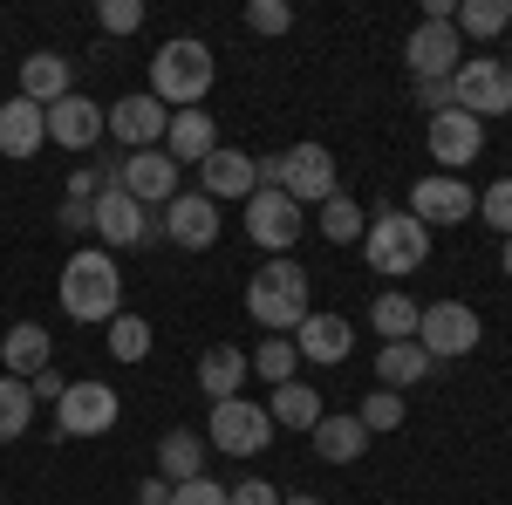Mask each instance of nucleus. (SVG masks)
<instances>
[{"mask_svg": "<svg viewBox=\"0 0 512 505\" xmlns=\"http://www.w3.org/2000/svg\"><path fill=\"white\" fill-rule=\"evenodd\" d=\"M96 28L103 35H137L144 28V0H103L96 7Z\"/></svg>", "mask_w": 512, "mask_h": 505, "instance_id": "e433bc0d", "label": "nucleus"}, {"mask_svg": "<svg viewBox=\"0 0 512 505\" xmlns=\"http://www.w3.org/2000/svg\"><path fill=\"white\" fill-rule=\"evenodd\" d=\"M198 178H205V198L219 205V198H253L260 192V171H253V157L233 151V144H219V151L198 164Z\"/></svg>", "mask_w": 512, "mask_h": 505, "instance_id": "a211bd4d", "label": "nucleus"}, {"mask_svg": "<svg viewBox=\"0 0 512 505\" xmlns=\"http://www.w3.org/2000/svg\"><path fill=\"white\" fill-rule=\"evenodd\" d=\"M478 212H485V226H492V233H506V239H512V178L485 185V192H478Z\"/></svg>", "mask_w": 512, "mask_h": 505, "instance_id": "4c0bfd02", "label": "nucleus"}, {"mask_svg": "<svg viewBox=\"0 0 512 505\" xmlns=\"http://www.w3.org/2000/svg\"><path fill=\"white\" fill-rule=\"evenodd\" d=\"M280 505H321V499H308V492H294V499H280Z\"/></svg>", "mask_w": 512, "mask_h": 505, "instance_id": "49530a36", "label": "nucleus"}, {"mask_svg": "<svg viewBox=\"0 0 512 505\" xmlns=\"http://www.w3.org/2000/svg\"><path fill=\"white\" fill-rule=\"evenodd\" d=\"M506 76H512V55H506Z\"/></svg>", "mask_w": 512, "mask_h": 505, "instance_id": "09e8293b", "label": "nucleus"}, {"mask_svg": "<svg viewBox=\"0 0 512 505\" xmlns=\"http://www.w3.org/2000/svg\"><path fill=\"white\" fill-rule=\"evenodd\" d=\"M321 239H328V246H355V239L369 233V212H362V205H355L349 192H335V198H321Z\"/></svg>", "mask_w": 512, "mask_h": 505, "instance_id": "c85d7f7f", "label": "nucleus"}, {"mask_svg": "<svg viewBox=\"0 0 512 505\" xmlns=\"http://www.w3.org/2000/svg\"><path fill=\"white\" fill-rule=\"evenodd\" d=\"M246 28H253V35H287V28H294V7H287V0H253V7H246Z\"/></svg>", "mask_w": 512, "mask_h": 505, "instance_id": "58836bf2", "label": "nucleus"}, {"mask_svg": "<svg viewBox=\"0 0 512 505\" xmlns=\"http://www.w3.org/2000/svg\"><path fill=\"white\" fill-rule=\"evenodd\" d=\"M267 417H274V424H287V430H315V424H321V396H315V383H280V389H274V403H267Z\"/></svg>", "mask_w": 512, "mask_h": 505, "instance_id": "c756f323", "label": "nucleus"}, {"mask_svg": "<svg viewBox=\"0 0 512 505\" xmlns=\"http://www.w3.org/2000/svg\"><path fill=\"white\" fill-rule=\"evenodd\" d=\"M89 219H96V239H103V253H117V246H158V239H164V219H151V212H144V205H137V198L117 185V178L96 192Z\"/></svg>", "mask_w": 512, "mask_h": 505, "instance_id": "423d86ee", "label": "nucleus"}, {"mask_svg": "<svg viewBox=\"0 0 512 505\" xmlns=\"http://www.w3.org/2000/svg\"><path fill=\"white\" fill-rule=\"evenodd\" d=\"M158 478L164 485L205 478V430H164L158 437Z\"/></svg>", "mask_w": 512, "mask_h": 505, "instance_id": "393cba45", "label": "nucleus"}, {"mask_svg": "<svg viewBox=\"0 0 512 505\" xmlns=\"http://www.w3.org/2000/svg\"><path fill=\"white\" fill-rule=\"evenodd\" d=\"M117 185L151 212V205H171V198H178V164H171L164 151H130L117 164Z\"/></svg>", "mask_w": 512, "mask_h": 505, "instance_id": "2eb2a0df", "label": "nucleus"}, {"mask_svg": "<svg viewBox=\"0 0 512 505\" xmlns=\"http://www.w3.org/2000/svg\"><path fill=\"white\" fill-rule=\"evenodd\" d=\"M137 505H171V485H164V478H144V485H137Z\"/></svg>", "mask_w": 512, "mask_h": 505, "instance_id": "a18cd8bd", "label": "nucleus"}, {"mask_svg": "<svg viewBox=\"0 0 512 505\" xmlns=\"http://www.w3.org/2000/svg\"><path fill=\"white\" fill-rule=\"evenodd\" d=\"M212 151H219L212 117H205V110H171V123H164V157H171V164H205Z\"/></svg>", "mask_w": 512, "mask_h": 505, "instance_id": "b1692460", "label": "nucleus"}, {"mask_svg": "<svg viewBox=\"0 0 512 505\" xmlns=\"http://www.w3.org/2000/svg\"><path fill=\"white\" fill-rule=\"evenodd\" d=\"M21 96L41 103V110H55L62 96H76V69H69V55H55V48H41L21 62Z\"/></svg>", "mask_w": 512, "mask_h": 505, "instance_id": "aec40b11", "label": "nucleus"}, {"mask_svg": "<svg viewBox=\"0 0 512 505\" xmlns=\"http://www.w3.org/2000/svg\"><path fill=\"white\" fill-rule=\"evenodd\" d=\"M48 362H55L48 328H41V321H14V328H7V342H0V369H7V376H21V383H35Z\"/></svg>", "mask_w": 512, "mask_h": 505, "instance_id": "4be33fe9", "label": "nucleus"}, {"mask_svg": "<svg viewBox=\"0 0 512 505\" xmlns=\"http://www.w3.org/2000/svg\"><path fill=\"white\" fill-rule=\"evenodd\" d=\"M103 137V103H89V96H62L55 110H48V144H62V151H89Z\"/></svg>", "mask_w": 512, "mask_h": 505, "instance_id": "412c9836", "label": "nucleus"}, {"mask_svg": "<svg viewBox=\"0 0 512 505\" xmlns=\"http://www.w3.org/2000/svg\"><path fill=\"white\" fill-rule=\"evenodd\" d=\"M403 62H410V76H417V82H451V76H458V62H465V35H458L451 21H424L417 35L403 41Z\"/></svg>", "mask_w": 512, "mask_h": 505, "instance_id": "f8f14e48", "label": "nucleus"}, {"mask_svg": "<svg viewBox=\"0 0 512 505\" xmlns=\"http://www.w3.org/2000/svg\"><path fill=\"white\" fill-rule=\"evenodd\" d=\"M212 82H219V55H212L205 41H192V35L164 41L158 55H151V96H158V103L198 110V103L212 96Z\"/></svg>", "mask_w": 512, "mask_h": 505, "instance_id": "f03ea898", "label": "nucleus"}, {"mask_svg": "<svg viewBox=\"0 0 512 505\" xmlns=\"http://www.w3.org/2000/svg\"><path fill=\"white\" fill-rule=\"evenodd\" d=\"M48 144V110L28 96H7L0 103V157H35Z\"/></svg>", "mask_w": 512, "mask_h": 505, "instance_id": "6ab92c4d", "label": "nucleus"}, {"mask_svg": "<svg viewBox=\"0 0 512 505\" xmlns=\"http://www.w3.org/2000/svg\"><path fill=\"white\" fill-rule=\"evenodd\" d=\"M417 103H424L431 117H444V110H458V103H451V82H417Z\"/></svg>", "mask_w": 512, "mask_h": 505, "instance_id": "79ce46f5", "label": "nucleus"}, {"mask_svg": "<svg viewBox=\"0 0 512 505\" xmlns=\"http://www.w3.org/2000/svg\"><path fill=\"white\" fill-rule=\"evenodd\" d=\"M362 253L376 273H417L431 260V226H417L410 212H369V233H362Z\"/></svg>", "mask_w": 512, "mask_h": 505, "instance_id": "20e7f679", "label": "nucleus"}, {"mask_svg": "<svg viewBox=\"0 0 512 505\" xmlns=\"http://www.w3.org/2000/svg\"><path fill=\"white\" fill-rule=\"evenodd\" d=\"M28 389H35V403H62V389H69V383H62V376H55V362H48V369H41Z\"/></svg>", "mask_w": 512, "mask_h": 505, "instance_id": "c03bdc74", "label": "nucleus"}, {"mask_svg": "<svg viewBox=\"0 0 512 505\" xmlns=\"http://www.w3.org/2000/svg\"><path fill=\"white\" fill-rule=\"evenodd\" d=\"M506 273H512V239H506Z\"/></svg>", "mask_w": 512, "mask_h": 505, "instance_id": "de8ad7c7", "label": "nucleus"}, {"mask_svg": "<svg viewBox=\"0 0 512 505\" xmlns=\"http://www.w3.org/2000/svg\"><path fill=\"white\" fill-rule=\"evenodd\" d=\"M369 321H376V335H383V342H417V321H424V308H417L410 294H376Z\"/></svg>", "mask_w": 512, "mask_h": 505, "instance_id": "2f4dec72", "label": "nucleus"}, {"mask_svg": "<svg viewBox=\"0 0 512 505\" xmlns=\"http://www.w3.org/2000/svg\"><path fill=\"white\" fill-rule=\"evenodd\" d=\"M267 444H274L267 403H246V396L212 403V417H205V451H219V458H253V451H267Z\"/></svg>", "mask_w": 512, "mask_h": 505, "instance_id": "39448f33", "label": "nucleus"}, {"mask_svg": "<svg viewBox=\"0 0 512 505\" xmlns=\"http://www.w3.org/2000/svg\"><path fill=\"white\" fill-rule=\"evenodd\" d=\"M437 362L424 355V342H383L376 349V389H396L403 396V383H424Z\"/></svg>", "mask_w": 512, "mask_h": 505, "instance_id": "bb28decb", "label": "nucleus"}, {"mask_svg": "<svg viewBox=\"0 0 512 505\" xmlns=\"http://www.w3.org/2000/svg\"><path fill=\"white\" fill-rule=\"evenodd\" d=\"M233 505H280V499L267 478H246V485H233Z\"/></svg>", "mask_w": 512, "mask_h": 505, "instance_id": "37998d69", "label": "nucleus"}, {"mask_svg": "<svg viewBox=\"0 0 512 505\" xmlns=\"http://www.w3.org/2000/svg\"><path fill=\"white\" fill-rule=\"evenodd\" d=\"M472 212H478V192L465 185V178L431 171V178L410 185V219H417V226H465Z\"/></svg>", "mask_w": 512, "mask_h": 505, "instance_id": "9b49d317", "label": "nucleus"}, {"mask_svg": "<svg viewBox=\"0 0 512 505\" xmlns=\"http://www.w3.org/2000/svg\"><path fill=\"white\" fill-rule=\"evenodd\" d=\"M280 192L294 198V205L335 198V157H328V144H294V151H280Z\"/></svg>", "mask_w": 512, "mask_h": 505, "instance_id": "4468645a", "label": "nucleus"}, {"mask_svg": "<svg viewBox=\"0 0 512 505\" xmlns=\"http://www.w3.org/2000/svg\"><path fill=\"white\" fill-rule=\"evenodd\" d=\"M62 314L69 321H117L123 314V273L103 246H76L62 267Z\"/></svg>", "mask_w": 512, "mask_h": 505, "instance_id": "f257e3e1", "label": "nucleus"}, {"mask_svg": "<svg viewBox=\"0 0 512 505\" xmlns=\"http://www.w3.org/2000/svg\"><path fill=\"white\" fill-rule=\"evenodd\" d=\"M246 362H253V376H260V383L280 389V383H294V362H301V355H294V335H267Z\"/></svg>", "mask_w": 512, "mask_h": 505, "instance_id": "72a5a7b5", "label": "nucleus"}, {"mask_svg": "<svg viewBox=\"0 0 512 505\" xmlns=\"http://www.w3.org/2000/svg\"><path fill=\"white\" fill-rule=\"evenodd\" d=\"M451 28L472 35V41H499L512 28V0H458V21Z\"/></svg>", "mask_w": 512, "mask_h": 505, "instance_id": "7c9ffc66", "label": "nucleus"}, {"mask_svg": "<svg viewBox=\"0 0 512 505\" xmlns=\"http://www.w3.org/2000/svg\"><path fill=\"white\" fill-rule=\"evenodd\" d=\"M164 239L171 246H185V253H205L212 239H219V205L205 192H178L164 205Z\"/></svg>", "mask_w": 512, "mask_h": 505, "instance_id": "f3484780", "label": "nucleus"}, {"mask_svg": "<svg viewBox=\"0 0 512 505\" xmlns=\"http://www.w3.org/2000/svg\"><path fill=\"white\" fill-rule=\"evenodd\" d=\"M253 376V362H246V349H233V342H219V349L198 355V389L212 396V403H226V396H239V383Z\"/></svg>", "mask_w": 512, "mask_h": 505, "instance_id": "a878e982", "label": "nucleus"}, {"mask_svg": "<svg viewBox=\"0 0 512 505\" xmlns=\"http://www.w3.org/2000/svg\"><path fill=\"white\" fill-rule=\"evenodd\" d=\"M355 417H362V430H369V437H383V430L403 424V396H396V389H369Z\"/></svg>", "mask_w": 512, "mask_h": 505, "instance_id": "c9c22d12", "label": "nucleus"}, {"mask_svg": "<svg viewBox=\"0 0 512 505\" xmlns=\"http://www.w3.org/2000/svg\"><path fill=\"white\" fill-rule=\"evenodd\" d=\"M123 403L110 383H69L62 389V403H55V430L62 437H103V430H117Z\"/></svg>", "mask_w": 512, "mask_h": 505, "instance_id": "9d476101", "label": "nucleus"}, {"mask_svg": "<svg viewBox=\"0 0 512 505\" xmlns=\"http://www.w3.org/2000/svg\"><path fill=\"white\" fill-rule=\"evenodd\" d=\"M246 314L267 328V335H280V328H301L308 321V267H294V260H267V267L246 280Z\"/></svg>", "mask_w": 512, "mask_h": 505, "instance_id": "7ed1b4c3", "label": "nucleus"}, {"mask_svg": "<svg viewBox=\"0 0 512 505\" xmlns=\"http://www.w3.org/2000/svg\"><path fill=\"white\" fill-rule=\"evenodd\" d=\"M28 424H35V389L21 383V376H7V369H0V444L28 437Z\"/></svg>", "mask_w": 512, "mask_h": 505, "instance_id": "473e14b6", "label": "nucleus"}, {"mask_svg": "<svg viewBox=\"0 0 512 505\" xmlns=\"http://www.w3.org/2000/svg\"><path fill=\"white\" fill-rule=\"evenodd\" d=\"M349 349H355V328L342 314H308L294 328V355H308V362H349Z\"/></svg>", "mask_w": 512, "mask_h": 505, "instance_id": "5701e85b", "label": "nucleus"}, {"mask_svg": "<svg viewBox=\"0 0 512 505\" xmlns=\"http://www.w3.org/2000/svg\"><path fill=\"white\" fill-rule=\"evenodd\" d=\"M451 103L465 110V117H512V76L506 62H492V55H465L458 62V76H451Z\"/></svg>", "mask_w": 512, "mask_h": 505, "instance_id": "0eeeda50", "label": "nucleus"}, {"mask_svg": "<svg viewBox=\"0 0 512 505\" xmlns=\"http://www.w3.org/2000/svg\"><path fill=\"white\" fill-rule=\"evenodd\" d=\"M315 451L328 458V465H355V458L369 451L362 417H321V424H315Z\"/></svg>", "mask_w": 512, "mask_h": 505, "instance_id": "cd10ccee", "label": "nucleus"}, {"mask_svg": "<svg viewBox=\"0 0 512 505\" xmlns=\"http://www.w3.org/2000/svg\"><path fill=\"white\" fill-rule=\"evenodd\" d=\"M478 335H485V321H478V308H465V301H437V308H424V321H417V342H424L431 362L472 355Z\"/></svg>", "mask_w": 512, "mask_h": 505, "instance_id": "6e6552de", "label": "nucleus"}, {"mask_svg": "<svg viewBox=\"0 0 512 505\" xmlns=\"http://www.w3.org/2000/svg\"><path fill=\"white\" fill-rule=\"evenodd\" d=\"M55 226H62L69 239H89V233H96V219H89V205H82V198H62V205H55Z\"/></svg>", "mask_w": 512, "mask_h": 505, "instance_id": "a19ab883", "label": "nucleus"}, {"mask_svg": "<svg viewBox=\"0 0 512 505\" xmlns=\"http://www.w3.org/2000/svg\"><path fill=\"white\" fill-rule=\"evenodd\" d=\"M110 355H117V362H144V355H151V321L123 308L117 321H110Z\"/></svg>", "mask_w": 512, "mask_h": 505, "instance_id": "f704fd0d", "label": "nucleus"}, {"mask_svg": "<svg viewBox=\"0 0 512 505\" xmlns=\"http://www.w3.org/2000/svg\"><path fill=\"white\" fill-rule=\"evenodd\" d=\"M424 144H431V157L444 164V178H458V164H472V157L485 151V123L465 117V110H444V117H431Z\"/></svg>", "mask_w": 512, "mask_h": 505, "instance_id": "dca6fc26", "label": "nucleus"}, {"mask_svg": "<svg viewBox=\"0 0 512 505\" xmlns=\"http://www.w3.org/2000/svg\"><path fill=\"white\" fill-rule=\"evenodd\" d=\"M171 505H233V492L212 478H192V485H171Z\"/></svg>", "mask_w": 512, "mask_h": 505, "instance_id": "ea45409f", "label": "nucleus"}, {"mask_svg": "<svg viewBox=\"0 0 512 505\" xmlns=\"http://www.w3.org/2000/svg\"><path fill=\"white\" fill-rule=\"evenodd\" d=\"M308 233V219H301V205L287 192H253L246 198V239L260 246V253H274V260H287V246Z\"/></svg>", "mask_w": 512, "mask_h": 505, "instance_id": "1a4fd4ad", "label": "nucleus"}, {"mask_svg": "<svg viewBox=\"0 0 512 505\" xmlns=\"http://www.w3.org/2000/svg\"><path fill=\"white\" fill-rule=\"evenodd\" d=\"M164 123H171V110H164L151 89H137V96H123V103L103 110V130H110L117 144H130V151H158V144H164Z\"/></svg>", "mask_w": 512, "mask_h": 505, "instance_id": "ddd939ff", "label": "nucleus"}]
</instances>
